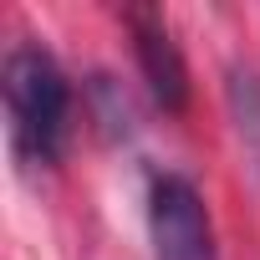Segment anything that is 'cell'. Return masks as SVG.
I'll return each mask as SVG.
<instances>
[{
    "mask_svg": "<svg viewBox=\"0 0 260 260\" xmlns=\"http://www.w3.org/2000/svg\"><path fill=\"white\" fill-rule=\"evenodd\" d=\"M6 112H11V143L26 164H56L67 148V117L72 87L51 51L16 46L6 56Z\"/></svg>",
    "mask_w": 260,
    "mask_h": 260,
    "instance_id": "obj_1",
    "label": "cell"
},
{
    "mask_svg": "<svg viewBox=\"0 0 260 260\" xmlns=\"http://www.w3.org/2000/svg\"><path fill=\"white\" fill-rule=\"evenodd\" d=\"M148 240L153 260H214V230L204 194L184 174H153L148 184Z\"/></svg>",
    "mask_w": 260,
    "mask_h": 260,
    "instance_id": "obj_2",
    "label": "cell"
},
{
    "mask_svg": "<svg viewBox=\"0 0 260 260\" xmlns=\"http://www.w3.org/2000/svg\"><path fill=\"white\" fill-rule=\"evenodd\" d=\"M122 21H127V31H133V51H138V67H143V82H148L153 102L164 112H184L189 107V67H184V51H179L164 11L127 6Z\"/></svg>",
    "mask_w": 260,
    "mask_h": 260,
    "instance_id": "obj_3",
    "label": "cell"
},
{
    "mask_svg": "<svg viewBox=\"0 0 260 260\" xmlns=\"http://www.w3.org/2000/svg\"><path fill=\"white\" fill-rule=\"evenodd\" d=\"M224 92H230V117L240 127V143H245V153L260 169V77L250 67H230V87Z\"/></svg>",
    "mask_w": 260,
    "mask_h": 260,
    "instance_id": "obj_4",
    "label": "cell"
}]
</instances>
